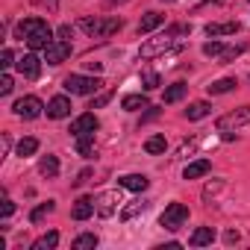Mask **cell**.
I'll list each match as a JSON object with an SVG mask.
<instances>
[{
  "mask_svg": "<svg viewBox=\"0 0 250 250\" xmlns=\"http://www.w3.org/2000/svg\"><path fill=\"white\" fill-rule=\"evenodd\" d=\"M12 212H15V203H12V200H9V197L3 194V209H0V215H3V218H9Z\"/></svg>",
  "mask_w": 250,
  "mask_h": 250,
  "instance_id": "38",
  "label": "cell"
},
{
  "mask_svg": "<svg viewBox=\"0 0 250 250\" xmlns=\"http://www.w3.org/2000/svg\"><path fill=\"white\" fill-rule=\"evenodd\" d=\"M77 150H80V156H91V150H94V136H80V139H77Z\"/></svg>",
  "mask_w": 250,
  "mask_h": 250,
  "instance_id": "32",
  "label": "cell"
},
{
  "mask_svg": "<svg viewBox=\"0 0 250 250\" xmlns=\"http://www.w3.org/2000/svg\"><path fill=\"white\" fill-rule=\"evenodd\" d=\"M80 27L88 36H94V39H106V36L118 33L124 27V21L121 18H106V21H100V18H80Z\"/></svg>",
  "mask_w": 250,
  "mask_h": 250,
  "instance_id": "2",
  "label": "cell"
},
{
  "mask_svg": "<svg viewBox=\"0 0 250 250\" xmlns=\"http://www.w3.org/2000/svg\"><path fill=\"white\" fill-rule=\"evenodd\" d=\"M100 85H103L100 77H83V74L65 77V91H71V94H94Z\"/></svg>",
  "mask_w": 250,
  "mask_h": 250,
  "instance_id": "4",
  "label": "cell"
},
{
  "mask_svg": "<svg viewBox=\"0 0 250 250\" xmlns=\"http://www.w3.org/2000/svg\"><path fill=\"white\" fill-rule=\"evenodd\" d=\"M121 106L127 109V112H139V109H150V103H147V97L145 94H127L121 100Z\"/></svg>",
  "mask_w": 250,
  "mask_h": 250,
  "instance_id": "21",
  "label": "cell"
},
{
  "mask_svg": "<svg viewBox=\"0 0 250 250\" xmlns=\"http://www.w3.org/2000/svg\"><path fill=\"white\" fill-rule=\"evenodd\" d=\"M12 88H15V80H12L9 74H3V77H0V94H3V97H6V94H9Z\"/></svg>",
  "mask_w": 250,
  "mask_h": 250,
  "instance_id": "34",
  "label": "cell"
},
{
  "mask_svg": "<svg viewBox=\"0 0 250 250\" xmlns=\"http://www.w3.org/2000/svg\"><path fill=\"white\" fill-rule=\"evenodd\" d=\"M238 83L232 80V77H224V80H215V83H209L206 88H209V94H227V91H232Z\"/></svg>",
  "mask_w": 250,
  "mask_h": 250,
  "instance_id": "24",
  "label": "cell"
},
{
  "mask_svg": "<svg viewBox=\"0 0 250 250\" xmlns=\"http://www.w3.org/2000/svg\"><path fill=\"white\" fill-rule=\"evenodd\" d=\"M15 68H18V74L21 77H27V80H36L39 74H42V62H39V56L30 50V53H24L18 62H15Z\"/></svg>",
  "mask_w": 250,
  "mask_h": 250,
  "instance_id": "11",
  "label": "cell"
},
{
  "mask_svg": "<svg viewBox=\"0 0 250 250\" xmlns=\"http://www.w3.org/2000/svg\"><path fill=\"white\" fill-rule=\"evenodd\" d=\"M36 24H39V18H27V21H21V24L15 27V39H21V42H24V39L30 36V30H33Z\"/></svg>",
  "mask_w": 250,
  "mask_h": 250,
  "instance_id": "30",
  "label": "cell"
},
{
  "mask_svg": "<svg viewBox=\"0 0 250 250\" xmlns=\"http://www.w3.org/2000/svg\"><path fill=\"white\" fill-rule=\"evenodd\" d=\"M203 53H206V56H221V53H224V44H221V42H206V44H203Z\"/></svg>",
  "mask_w": 250,
  "mask_h": 250,
  "instance_id": "33",
  "label": "cell"
},
{
  "mask_svg": "<svg viewBox=\"0 0 250 250\" xmlns=\"http://www.w3.org/2000/svg\"><path fill=\"white\" fill-rule=\"evenodd\" d=\"M97 215H103V218H112L115 212H118V206L124 203V197H121V191H103L97 200Z\"/></svg>",
  "mask_w": 250,
  "mask_h": 250,
  "instance_id": "10",
  "label": "cell"
},
{
  "mask_svg": "<svg viewBox=\"0 0 250 250\" xmlns=\"http://www.w3.org/2000/svg\"><path fill=\"white\" fill-rule=\"evenodd\" d=\"M91 180V168H85V171H80V177L74 180V186H83V183H88Z\"/></svg>",
  "mask_w": 250,
  "mask_h": 250,
  "instance_id": "39",
  "label": "cell"
},
{
  "mask_svg": "<svg viewBox=\"0 0 250 250\" xmlns=\"http://www.w3.org/2000/svg\"><path fill=\"white\" fill-rule=\"evenodd\" d=\"M165 24V15H159V12H147L142 21H139V33H153L156 27H162Z\"/></svg>",
  "mask_w": 250,
  "mask_h": 250,
  "instance_id": "18",
  "label": "cell"
},
{
  "mask_svg": "<svg viewBox=\"0 0 250 250\" xmlns=\"http://www.w3.org/2000/svg\"><path fill=\"white\" fill-rule=\"evenodd\" d=\"M94 212H97L94 197H80V200L74 203V209H71V218H74V221H88Z\"/></svg>",
  "mask_w": 250,
  "mask_h": 250,
  "instance_id": "12",
  "label": "cell"
},
{
  "mask_svg": "<svg viewBox=\"0 0 250 250\" xmlns=\"http://www.w3.org/2000/svg\"><path fill=\"white\" fill-rule=\"evenodd\" d=\"M15 65V53L9 47H3V53H0V68H12Z\"/></svg>",
  "mask_w": 250,
  "mask_h": 250,
  "instance_id": "36",
  "label": "cell"
},
{
  "mask_svg": "<svg viewBox=\"0 0 250 250\" xmlns=\"http://www.w3.org/2000/svg\"><path fill=\"white\" fill-rule=\"evenodd\" d=\"M244 124H250V106H238V109L221 115V118H218V130H221V133H229V130L244 127Z\"/></svg>",
  "mask_w": 250,
  "mask_h": 250,
  "instance_id": "6",
  "label": "cell"
},
{
  "mask_svg": "<svg viewBox=\"0 0 250 250\" xmlns=\"http://www.w3.org/2000/svg\"><path fill=\"white\" fill-rule=\"evenodd\" d=\"M33 6L47 9V12H56V9H59V0H33Z\"/></svg>",
  "mask_w": 250,
  "mask_h": 250,
  "instance_id": "37",
  "label": "cell"
},
{
  "mask_svg": "<svg viewBox=\"0 0 250 250\" xmlns=\"http://www.w3.org/2000/svg\"><path fill=\"white\" fill-rule=\"evenodd\" d=\"M142 83H145V88H147V91H153V88H159V85H162V77H159L156 71H145V74H142Z\"/></svg>",
  "mask_w": 250,
  "mask_h": 250,
  "instance_id": "31",
  "label": "cell"
},
{
  "mask_svg": "<svg viewBox=\"0 0 250 250\" xmlns=\"http://www.w3.org/2000/svg\"><path fill=\"white\" fill-rule=\"evenodd\" d=\"M209 112H212V106H209L206 100H197V103H191V106L186 109V118H188V121H200V118H206Z\"/></svg>",
  "mask_w": 250,
  "mask_h": 250,
  "instance_id": "23",
  "label": "cell"
},
{
  "mask_svg": "<svg viewBox=\"0 0 250 250\" xmlns=\"http://www.w3.org/2000/svg\"><path fill=\"white\" fill-rule=\"evenodd\" d=\"M165 3H174V0H165Z\"/></svg>",
  "mask_w": 250,
  "mask_h": 250,
  "instance_id": "44",
  "label": "cell"
},
{
  "mask_svg": "<svg viewBox=\"0 0 250 250\" xmlns=\"http://www.w3.org/2000/svg\"><path fill=\"white\" fill-rule=\"evenodd\" d=\"M12 109H15V115H18V118H24V121H33V118H39V115L44 112V103H42L36 94H27V97H21V100H18Z\"/></svg>",
  "mask_w": 250,
  "mask_h": 250,
  "instance_id": "7",
  "label": "cell"
},
{
  "mask_svg": "<svg viewBox=\"0 0 250 250\" xmlns=\"http://www.w3.org/2000/svg\"><path fill=\"white\" fill-rule=\"evenodd\" d=\"M71 115V100L68 97H53L50 103H47V118H68Z\"/></svg>",
  "mask_w": 250,
  "mask_h": 250,
  "instance_id": "13",
  "label": "cell"
},
{
  "mask_svg": "<svg viewBox=\"0 0 250 250\" xmlns=\"http://www.w3.org/2000/svg\"><path fill=\"white\" fill-rule=\"evenodd\" d=\"M68 56H71V42H65V39H56L53 44L44 47V62L47 65H62Z\"/></svg>",
  "mask_w": 250,
  "mask_h": 250,
  "instance_id": "9",
  "label": "cell"
},
{
  "mask_svg": "<svg viewBox=\"0 0 250 250\" xmlns=\"http://www.w3.org/2000/svg\"><path fill=\"white\" fill-rule=\"evenodd\" d=\"M147 200H133V203H127V206H124L121 209V221H133L136 215H142V212H147Z\"/></svg>",
  "mask_w": 250,
  "mask_h": 250,
  "instance_id": "20",
  "label": "cell"
},
{
  "mask_svg": "<svg viewBox=\"0 0 250 250\" xmlns=\"http://www.w3.org/2000/svg\"><path fill=\"white\" fill-rule=\"evenodd\" d=\"M121 186L124 188H130V191H145L150 186V180L145 174H127V177H121Z\"/></svg>",
  "mask_w": 250,
  "mask_h": 250,
  "instance_id": "17",
  "label": "cell"
},
{
  "mask_svg": "<svg viewBox=\"0 0 250 250\" xmlns=\"http://www.w3.org/2000/svg\"><path fill=\"white\" fill-rule=\"evenodd\" d=\"M9 145H12V139H9V136H3V139H0V153H3V156L9 153Z\"/></svg>",
  "mask_w": 250,
  "mask_h": 250,
  "instance_id": "42",
  "label": "cell"
},
{
  "mask_svg": "<svg viewBox=\"0 0 250 250\" xmlns=\"http://www.w3.org/2000/svg\"><path fill=\"white\" fill-rule=\"evenodd\" d=\"M71 33H74V30H71V24H62V27H59V33H56V36H59V39H65V42H68V39H71Z\"/></svg>",
  "mask_w": 250,
  "mask_h": 250,
  "instance_id": "40",
  "label": "cell"
},
{
  "mask_svg": "<svg viewBox=\"0 0 250 250\" xmlns=\"http://www.w3.org/2000/svg\"><path fill=\"white\" fill-rule=\"evenodd\" d=\"M209 171H212V162H209V159H197V162L186 165V171H183V180H200V177H206Z\"/></svg>",
  "mask_w": 250,
  "mask_h": 250,
  "instance_id": "14",
  "label": "cell"
},
{
  "mask_svg": "<svg viewBox=\"0 0 250 250\" xmlns=\"http://www.w3.org/2000/svg\"><path fill=\"white\" fill-rule=\"evenodd\" d=\"M39 174H42V177H47V180H50V177H56V174H59V159H56L53 153L42 156V162H39Z\"/></svg>",
  "mask_w": 250,
  "mask_h": 250,
  "instance_id": "19",
  "label": "cell"
},
{
  "mask_svg": "<svg viewBox=\"0 0 250 250\" xmlns=\"http://www.w3.org/2000/svg\"><path fill=\"white\" fill-rule=\"evenodd\" d=\"M188 30H191V27H186V24H177V27L165 30L162 36H156V39H147V42L142 44L139 56H142V59H156V56H162V53H171V50H177V47H180L177 36H186Z\"/></svg>",
  "mask_w": 250,
  "mask_h": 250,
  "instance_id": "1",
  "label": "cell"
},
{
  "mask_svg": "<svg viewBox=\"0 0 250 250\" xmlns=\"http://www.w3.org/2000/svg\"><path fill=\"white\" fill-rule=\"evenodd\" d=\"M24 42H27V47H30V50H44V47H47V44H53L56 39H53V30L47 27V21H42V18H39V24L30 30V36H27Z\"/></svg>",
  "mask_w": 250,
  "mask_h": 250,
  "instance_id": "5",
  "label": "cell"
},
{
  "mask_svg": "<svg viewBox=\"0 0 250 250\" xmlns=\"http://www.w3.org/2000/svg\"><path fill=\"white\" fill-rule=\"evenodd\" d=\"M186 221H188V206H186V203H171V206H165V212H162V218H159V224H162L168 232H177Z\"/></svg>",
  "mask_w": 250,
  "mask_h": 250,
  "instance_id": "3",
  "label": "cell"
},
{
  "mask_svg": "<svg viewBox=\"0 0 250 250\" xmlns=\"http://www.w3.org/2000/svg\"><path fill=\"white\" fill-rule=\"evenodd\" d=\"M238 33V21H227V24H206V36L218 39V36H232Z\"/></svg>",
  "mask_w": 250,
  "mask_h": 250,
  "instance_id": "16",
  "label": "cell"
},
{
  "mask_svg": "<svg viewBox=\"0 0 250 250\" xmlns=\"http://www.w3.org/2000/svg\"><path fill=\"white\" fill-rule=\"evenodd\" d=\"M91 247H97V235L94 232H83V235L74 238V250H91Z\"/></svg>",
  "mask_w": 250,
  "mask_h": 250,
  "instance_id": "29",
  "label": "cell"
},
{
  "mask_svg": "<svg viewBox=\"0 0 250 250\" xmlns=\"http://www.w3.org/2000/svg\"><path fill=\"white\" fill-rule=\"evenodd\" d=\"M53 209H56V203H53V200H47V203H39V206L30 212V221H33V224H42V221H44V218H47Z\"/></svg>",
  "mask_w": 250,
  "mask_h": 250,
  "instance_id": "27",
  "label": "cell"
},
{
  "mask_svg": "<svg viewBox=\"0 0 250 250\" xmlns=\"http://www.w3.org/2000/svg\"><path fill=\"white\" fill-rule=\"evenodd\" d=\"M109 97H112V94H100V97L91 103V109H100V106H106V103H109Z\"/></svg>",
  "mask_w": 250,
  "mask_h": 250,
  "instance_id": "41",
  "label": "cell"
},
{
  "mask_svg": "<svg viewBox=\"0 0 250 250\" xmlns=\"http://www.w3.org/2000/svg\"><path fill=\"white\" fill-rule=\"evenodd\" d=\"M241 50H244L241 44H238V47H224V53H221V62H232L235 56H241Z\"/></svg>",
  "mask_w": 250,
  "mask_h": 250,
  "instance_id": "35",
  "label": "cell"
},
{
  "mask_svg": "<svg viewBox=\"0 0 250 250\" xmlns=\"http://www.w3.org/2000/svg\"><path fill=\"white\" fill-rule=\"evenodd\" d=\"M97 127H100L97 115H94V112H85V115H80V118L71 124V130H68V133H71L74 139H80V136H94Z\"/></svg>",
  "mask_w": 250,
  "mask_h": 250,
  "instance_id": "8",
  "label": "cell"
},
{
  "mask_svg": "<svg viewBox=\"0 0 250 250\" xmlns=\"http://www.w3.org/2000/svg\"><path fill=\"white\" fill-rule=\"evenodd\" d=\"M145 150H147L150 156H159V153H165V150H168V142H165V136H150V139L145 142Z\"/></svg>",
  "mask_w": 250,
  "mask_h": 250,
  "instance_id": "26",
  "label": "cell"
},
{
  "mask_svg": "<svg viewBox=\"0 0 250 250\" xmlns=\"http://www.w3.org/2000/svg\"><path fill=\"white\" fill-rule=\"evenodd\" d=\"M186 91H188L186 83H174V85H168V88H165V103H180V100L186 97Z\"/></svg>",
  "mask_w": 250,
  "mask_h": 250,
  "instance_id": "25",
  "label": "cell"
},
{
  "mask_svg": "<svg viewBox=\"0 0 250 250\" xmlns=\"http://www.w3.org/2000/svg\"><path fill=\"white\" fill-rule=\"evenodd\" d=\"M39 150V139H33V136H27V139H21L18 142V156L21 159H27V156H33Z\"/></svg>",
  "mask_w": 250,
  "mask_h": 250,
  "instance_id": "28",
  "label": "cell"
},
{
  "mask_svg": "<svg viewBox=\"0 0 250 250\" xmlns=\"http://www.w3.org/2000/svg\"><path fill=\"white\" fill-rule=\"evenodd\" d=\"M224 238H227V244H235V241H238V232H235V229H229Z\"/></svg>",
  "mask_w": 250,
  "mask_h": 250,
  "instance_id": "43",
  "label": "cell"
},
{
  "mask_svg": "<svg viewBox=\"0 0 250 250\" xmlns=\"http://www.w3.org/2000/svg\"><path fill=\"white\" fill-rule=\"evenodd\" d=\"M56 244H59V232L50 229V232H44V235H39V238L33 241V250H53Z\"/></svg>",
  "mask_w": 250,
  "mask_h": 250,
  "instance_id": "22",
  "label": "cell"
},
{
  "mask_svg": "<svg viewBox=\"0 0 250 250\" xmlns=\"http://www.w3.org/2000/svg\"><path fill=\"white\" fill-rule=\"evenodd\" d=\"M212 241H215V229H212V227H197V229L191 232V238H188L191 247H206V244H212Z\"/></svg>",
  "mask_w": 250,
  "mask_h": 250,
  "instance_id": "15",
  "label": "cell"
}]
</instances>
